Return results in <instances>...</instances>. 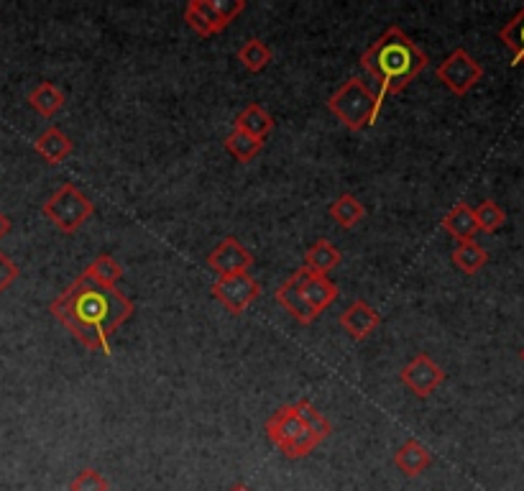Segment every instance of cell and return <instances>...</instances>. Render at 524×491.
I'll use <instances>...</instances> for the list:
<instances>
[{"instance_id":"1","label":"cell","mask_w":524,"mask_h":491,"mask_svg":"<svg viewBox=\"0 0 524 491\" xmlns=\"http://www.w3.org/2000/svg\"><path fill=\"white\" fill-rule=\"evenodd\" d=\"M54 318L87 348L110 356V336L133 315V302L85 272L49 305Z\"/></svg>"},{"instance_id":"2","label":"cell","mask_w":524,"mask_h":491,"mask_svg":"<svg viewBox=\"0 0 524 491\" xmlns=\"http://www.w3.org/2000/svg\"><path fill=\"white\" fill-rule=\"evenodd\" d=\"M427 54L399 26L386 29L361 54V67L379 82V103L386 95H397L427 67Z\"/></svg>"},{"instance_id":"3","label":"cell","mask_w":524,"mask_h":491,"mask_svg":"<svg viewBox=\"0 0 524 491\" xmlns=\"http://www.w3.org/2000/svg\"><path fill=\"white\" fill-rule=\"evenodd\" d=\"M328 108L335 118L351 131H363V128L374 126L379 118V95L358 77H351L348 82L335 90L328 100Z\"/></svg>"},{"instance_id":"4","label":"cell","mask_w":524,"mask_h":491,"mask_svg":"<svg viewBox=\"0 0 524 491\" xmlns=\"http://www.w3.org/2000/svg\"><path fill=\"white\" fill-rule=\"evenodd\" d=\"M44 215L52 220L62 233H75L77 228L93 215V203L77 190L75 185H62L47 203H44Z\"/></svg>"},{"instance_id":"5","label":"cell","mask_w":524,"mask_h":491,"mask_svg":"<svg viewBox=\"0 0 524 491\" xmlns=\"http://www.w3.org/2000/svg\"><path fill=\"white\" fill-rule=\"evenodd\" d=\"M435 75H438V80L443 82L453 95H466L481 82L484 67H481L466 49H455V52H450L448 57H445V62L438 64Z\"/></svg>"},{"instance_id":"6","label":"cell","mask_w":524,"mask_h":491,"mask_svg":"<svg viewBox=\"0 0 524 491\" xmlns=\"http://www.w3.org/2000/svg\"><path fill=\"white\" fill-rule=\"evenodd\" d=\"M261 287L251 274H231V277H218L213 284V297L233 315H241L251 307V302L259 297Z\"/></svg>"},{"instance_id":"7","label":"cell","mask_w":524,"mask_h":491,"mask_svg":"<svg viewBox=\"0 0 524 491\" xmlns=\"http://www.w3.org/2000/svg\"><path fill=\"white\" fill-rule=\"evenodd\" d=\"M399 379H402L404 387L415 394V397L425 399L430 394H435V389L445 382V371L427 353H420V356H415V359L404 366Z\"/></svg>"},{"instance_id":"8","label":"cell","mask_w":524,"mask_h":491,"mask_svg":"<svg viewBox=\"0 0 524 491\" xmlns=\"http://www.w3.org/2000/svg\"><path fill=\"white\" fill-rule=\"evenodd\" d=\"M208 266L218 277H231V274H248L254 266V254L243 246L238 238L228 236L208 254Z\"/></svg>"},{"instance_id":"9","label":"cell","mask_w":524,"mask_h":491,"mask_svg":"<svg viewBox=\"0 0 524 491\" xmlns=\"http://www.w3.org/2000/svg\"><path fill=\"white\" fill-rule=\"evenodd\" d=\"M307 274L310 272H307L305 266H300V269H297V272H294L292 277L282 284V287H277V292H274V300H277L294 320L310 325L312 320L317 318V312L307 305L305 295H302V282L307 279Z\"/></svg>"},{"instance_id":"10","label":"cell","mask_w":524,"mask_h":491,"mask_svg":"<svg viewBox=\"0 0 524 491\" xmlns=\"http://www.w3.org/2000/svg\"><path fill=\"white\" fill-rule=\"evenodd\" d=\"M307 433L305 422L297 417V412H294L292 405H284L279 407L274 415L266 420V435H269V440L274 445H277L279 451H287L289 445L294 443L297 438H302V435Z\"/></svg>"},{"instance_id":"11","label":"cell","mask_w":524,"mask_h":491,"mask_svg":"<svg viewBox=\"0 0 524 491\" xmlns=\"http://www.w3.org/2000/svg\"><path fill=\"white\" fill-rule=\"evenodd\" d=\"M185 21L195 34H200L202 39H210V36L220 34V31L228 29V21L220 18V13L215 11L213 0H190L185 8Z\"/></svg>"},{"instance_id":"12","label":"cell","mask_w":524,"mask_h":491,"mask_svg":"<svg viewBox=\"0 0 524 491\" xmlns=\"http://www.w3.org/2000/svg\"><path fill=\"white\" fill-rule=\"evenodd\" d=\"M340 325L346 328L348 336L353 341H363V338H369L376 328L381 325V315L369 305V302H353L343 315H340Z\"/></svg>"},{"instance_id":"13","label":"cell","mask_w":524,"mask_h":491,"mask_svg":"<svg viewBox=\"0 0 524 491\" xmlns=\"http://www.w3.org/2000/svg\"><path fill=\"white\" fill-rule=\"evenodd\" d=\"M430 463H432L430 451H427L425 445L415 438L404 440V445H399L397 453H394V466H397L407 479L420 476Z\"/></svg>"},{"instance_id":"14","label":"cell","mask_w":524,"mask_h":491,"mask_svg":"<svg viewBox=\"0 0 524 491\" xmlns=\"http://www.w3.org/2000/svg\"><path fill=\"white\" fill-rule=\"evenodd\" d=\"M36 154L44 156L49 164H62L67 156L72 154V141L70 136L57 126H49L47 131L41 133L39 139L34 141Z\"/></svg>"},{"instance_id":"15","label":"cell","mask_w":524,"mask_h":491,"mask_svg":"<svg viewBox=\"0 0 524 491\" xmlns=\"http://www.w3.org/2000/svg\"><path fill=\"white\" fill-rule=\"evenodd\" d=\"M338 264H340V251L335 249L333 243L325 241V238L312 243L305 254V269L310 274H317V277H328Z\"/></svg>"},{"instance_id":"16","label":"cell","mask_w":524,"mask_h":491,"mask_svg":"<svg viewBox=\"0 0 524 491\" xmlns=\"http://www.w3.org/2000/svg\"><path fill=\"white\" fill-rule=\"evenodd\" d=\"M302 295H305L307 305L320 315L325 307H330L338 297V287L335 282H330L328 277H317V274H307V279L302 282Z\"/></svg>"},{"instance_id":"17","label":"cell","mask_w":524,"mask_h":491,"mask_svg":"<svg viewBox=\"0 0 524 491\" xmlns=\"http://www.w3.org/2000/svg\"><path fill=\"white\" fill-rule=\"evenodd\" d=\"M443 228L455 238V241H476V218H473V208L466 203H458L448 215L443 218Z\"/></svg>"},{"instance_id":"18","label":"cell","mask_w":524,"mask_h":491,"mask_svg":"<svg viewBox=\"0 0 524 491\" xmlns=\"http://www.w3.org/2000/svg\"><path fill=\"white\" fill-rule=\"evenodd\" d=\"M236 128L246 131L248 136L264 141L271 131H274V118H271L269 110H264L261 105L251 103L238 113L236 118Z\"/></svg>"},{"instance_id":"19","label":"cell","mask_w":524,"mask_h":491,"mask_svg":"<svg viewBox=\"0 0 524 491\" xmlns=\"http://www.w3.org/2000/svg\"><path fill=\"white\" fill-rule=\"evenodd\" d=\"M29 105L44 118H54L64 108V95L52 82H41L29 93Z\"/></svg>"},{"instance_id":"20","label":"cell","mask_w":524,"mask_h":491,"mask_svg":"<svg viewBox=\"0 0 524 491\" xmlns=\"http://www.w3.org/2000/svg\"><path fill=\"white\" fill-rule=\"evenodd\" d=\"M486 261H489V254H486V249L478 241H461L453 249V264L458 266L463 274H468V277L481 272L486 266Z\"/></svg>"},{"instance_id":"21","label":"cell","mask_w":524,"mask_h":491,"mask_svg":"<svg viewBox=\"0 0 524 491\" xmlns=\"http://www.w3.org/2000/svg\"><path fill=\"white\" fill-rule=\"evenodd\" d=\"M499 39L501 44L512 52L514 67H517V64H522L524 67V8L512 18V21H507V24L501 26Z\"/></svg>"},{"instance_id":"22","label":"cell","mask_w":524,"mask_h":491,"mask_svg":"<svg viewBox=\"0 0 524 491\" xmlns=\"http://www.w3.org/2000/svg\"><path fill=\"white\" fill-rule=\"evenodd\" d=\"M330 218L343 228H356L363 218H366V210L358 203V197L353 195H340L333 205H330Z\"/></svg>"},{"instance_id":"23","label":"cell","mask_w":524,"mask_h":491,"mask_svg":"<svg viewBox=\"0 0 524 491\" xmlns=\"http://www.w3.org/2000/svg\"><path fill=\"white\" fill-rule=\"evenodd\" d=\"M261 146H264V141L248 136L241 128H233V131L228 133V139H225V149H228V154H231L233 159H238V162H251V159H256Z\"/></svg>"},{"instance_id":"24","label":"cell","mask_w":524,"mask_h":491,"mask_svg":"<svg viewBox=\"0 0 524 491\" xmlns=\"http://www.w3.org/2000/svg\"><path fill=\"white\" fill-rule=\"evenodd\" d=\"M238 59L248 72H264L271 62V49L261 39H248L238 49Z\"/></svg>"},{"instance_id":"25","label":"cell","mask_w":524,"mask_h":491,"mask_svg":"<svg viewBox=\"0 0 524 491\" xmlns=\"http://www.w3.org/2000/svg\"><path fill=\"white\" fill-rule=\"evenodd\" d=\"M292 407H294V412H297V417L305 422L307 430H312V433H315L320 440L330 438V433H333V425H330L328 417L317 410L315 405H310L307 399H300V402H297V405H292Z\"/></svg>"},{"instance_id":"26","label":"cell","mask_w":524,"mask_h":491,"mask_svg":"<svg viewBox=\"0 0 524 491\" xmlns=\"http://www.w3.org/2000/svg\"><path fill=\"white\" fill-rule=\"evenodd\" d=\"M85 274L87 277H93L98 284H105V287H116L118 279L123 277V266L118 264L113 256L103 254V256H98L93 264L87 266Z\"/></svg>"},{"instance_id":"27","label":"cell","mask_w":524,"mask_h":491,"mask_svg":"<svg viewBox=\"0 0 524 491\" xmlns=\"http://www.w3.org/2000/svg\"><path fill=\"white\" fill-rule=\"evenodd\" d=\"M473 218H476V226L481 233H496L507 223V213L494 200H484L478 208H473Z\"/></svg>"},{"instance_id":"28","label":"cell","mask_w":524,"mask_h":491,"mask_svg":"<svg viewBox=\"0 0 524 491\" xmlns=\"http://www.w3.org/2000/svg\"><path fill=\"white\" fill-rule=\"evenodd\" d=\"M70 491H110V486H108V479H105L100 471H95V468H85V471H80V474L72 479Z\"/></svg>"},{"instance_id":"29","label":"cell","mask_w":524,"mask_h":491,"mask_svg":"<svg viewBox=\"0 0 524 491\" xmlns=\"http://www.w3.org/2000/svg\"><path fill=\"white\" fill-rule=\"evenodd\" d=\"M18 279V266L16 261L11 259V256H6L3 251H0V295L6 292L8 287H11L13 282Z\"/></svg>"},{"instance_id":"30","label":"cell","mask_w":524,"mask_h":491,"mask_svg":"<svg viewBox=\"0 0 524 491\" xmlns=\"http://www.w3.org/2000/svg\"><path fill=\"white\" fill-rule=\"evenodd\" d=\"M213 6L220 13V18H225L231 24L233 18L246 11V0H213Z\"/></svg>"},{"instance_id":"31","label":"cell","mask_w":524,"mask_h":491,"mask_svg":"<svg viewBox=\"0 0 524 491\" xmlns=\"http://www.w3.org/2000/svg\"><path fill=\"white\" fill-rule=\"evenodd\" d=\"M8 231H11V220H8V218H6V215L0 213V238L6 236V233H8Z\"/></svg>"},{"instance_id":"32","label":"cell","mask_w":524,"mask_h":491,"mask_svg":"<svg viewBox=\"0 0 524 491\" xmlns=\"http://www.w3.org/2000/svg\"><path fill=\"white\" fill-rule=\"evenodd\" d=\"M231 491H251V489H248V486H243V484H238V486H233Z\"/></svg>"},{"instance_id":"33","label":"cell","mask_w":524,"mask_h":491,"mask_svg":"<svg viewBox=\"0 0 524 491\" xmlns=\"http://www.w3.org/2000/svg\"><path fill=\"white\" fill-rule=\"evenodd\" d=\"M519 359H522V364H524V346H522V351H519Z\"/></svg>"}]
</instances>
